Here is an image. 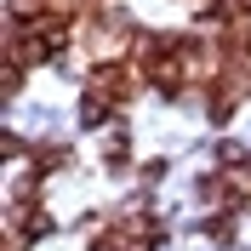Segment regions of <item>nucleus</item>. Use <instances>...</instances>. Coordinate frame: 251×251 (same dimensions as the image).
<instances>
[{
    "label": "nucleus",
    "instance_id": "obj_1",
    "mask_svg": "<svg viewBox=\"0 0 251 251\" xmlns=\"http://www.w3.org/2000/svg\"><path fill=\"white\" fill-rule=\"evenodd\" d=\"M109 120V103H103V97H86V103H80V126H103Z\"/></svg>",
    "mask_w": 251,
    "mask_h": 251
}]
</instances>
